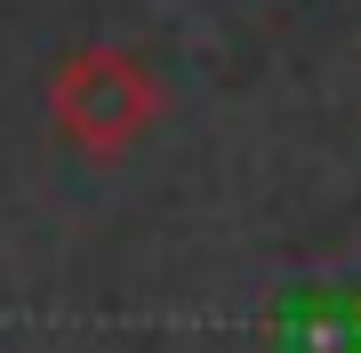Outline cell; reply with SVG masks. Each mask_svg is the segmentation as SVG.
Segmentation results:
<instances>
[{"mask_svg":"<svg viewBox=\"0 0 361 353\" xmlns=\"http://www.w3.org/2000/svg\"><path fill=\"white\" fill-rule=\"evenodd\" d=\"M49 113H56V137L89 161H113L153 129L161 113V80L145 73V56L129 49H73L65 65L49 73Z\"/></svg>","mask_w":361,"mask_h":353,"instance_id":"6da1fadb","label":"cell"}]
</instances>
